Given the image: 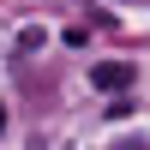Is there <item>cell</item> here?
<instances>
[{"label":"cell","instance_id":"cell-3","mask_svg":"<svg viewBox=\"0 0 150 150\" xmlns=\"http://www.w3.org/2000/svg\"><path fill=\"white\" fill-rule=\"evenodd\" d=\"M0 132H6V108H0Z\"/></svg>","mask_w":150,"mask_h":150},{"label":"cell","instance_id":"cell-1","mask_svg":"<svg viewBox=\"0 0 150 150\" xmlns=\"http://www.w3.org/2000/svg\"><path fill=\"white\" fill-rule=\"evenodd\" d=\"M132 78H138V66H132V60H102V66H90V84H96V90H108V96L126 90Z\"/></svg>","mask_w":150,"mask_h":150},{"label":"cell","instance_id":"cell-2","mask_svg":"<svg viewBox=\"0 0 150 150\" xmlns=\"http://www.w3.org/2000/svg\"><path fill=\"white\" fill-rule=\"evenodd\" d=\"M114 150H150V144H144V138H120Z\"/></svg>","mask_w":150,"mask_h":150}]
</instances>
